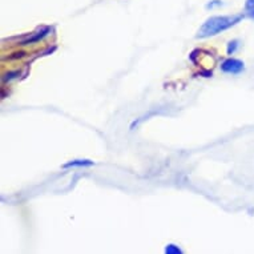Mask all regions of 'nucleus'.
Returning a JSON list of instances; mask_svg holds the SVG:
<instances>
[{"label":"nucleus","mask_w":254,"mask_h":254,"mask_svg":"<svg viewBox=\"0 0 254 254\" xmlns=\"http://www.w3.org/2000/svg\"><path fill=\"white\" fill-rule=\"evenodd\" d=\"M238 47H240V42L238 40H231V42L228 43V48H226L228 55H233L238 49Z\"/></svg>","instance_id":"obj_6"},{"label":"nucleus","mask_w":254,"mask_h":254,"mask_svg":"<svg viewBox=\"0 0 254 254\" xmlns=\"http://www.w3.org/2000/svg\"><path fill=\"white\" fill-rule=\"evenodd\" d=\"M165 253L166 254H181L183 253V250L180 249L177 245L169 244V245H166V248H165Z\"/></svg>","instance_id":"obj_7"},{"label":"nucleus","mask_w":254,"mask_h":254,"mask_svg":"<svg viewBox=\"0 0 254 254\" xmlns=\"http://www.w3.org/2000/svg\"><path fill=\"white\" fill-rule=\"evenodd\" d=\"M93 161L91 160H72L63 165V168H81V166H92Z\"/></svg>","instance_id":"obj_4"},{"label":"nucleus","mask_w":254,"mask_h":254,"mask_svg":"<svg viewBox=\"0 0 254 254\" xmlns=\"http://www.w3.org/2000/svg\"><path fill=\"white\" fill-rule=\"evenodd\" d=\"M246 15H228V16H212L209 19L205 20V23L201 25V28L198 29L197 38L207 39L216 36L218 33L224 32L226 29L234 27L235 24H238L241 20L244 19Z\"/></svg>","instance_id":"obj_1"},{"label":"nucleus","mask_w":254,"mask_h":254,"mask_svg":"<svg viewBox=\"0 0 254 254\" xmlns=\"http://www.w3.org/2000/svg\"><path fill=\"white\" fill-rule=\"evenodd\" d=\"M217 5H222L221 0H212L210 3H208L207 4V8L208 10H212V8H214Z\"/></svg>","instance_id":"obj_8"},{"label":"nucleus","mask_w":254,"mask_h":254,"mask_svg":"<svg viewBox=\"0 0 254 254\" xmlns=\"http://www.w3.org/2000/svg\"><path fill=\"white\" fill-rule=\"evenodd\" d=\"M245 69L244 61L238 60V59H233L229 57L221 63V71L229 75H240L241 72Z\"/></svg>","instance_id":"obj_2"},{"label":"nucleus","mask_w":254,"mask_h":254,"mask_svg":"<svg viewBox=\"0 0 254 254\" xmlns=\"http://www.w3.org/2000/svg\"><path fill=\"white\" fill-rule=\"evenodd\" d=\"M245 15L250 19H254V0L245 1Z\"/></svg>","instance_id":"obj_5"},{"label":"nucleus","mask_w":254,"mask_h":254,"mask_svg":"<svg viewBox=\"0 0 254 254\" xmlns=\"http://www.w3.org/2000/svg\"><path fill=\"white\" fill-rule=\"evenodd\" d=\"M49 32H51V28H49V27H44V28L39 29L38 32L31 33V36L24 39L23 42H20L19 46H28V44H33V43L40 42V40H43L44 38H47Z\"/></svg>","instance_id":"obj_3"}]
</instances>
